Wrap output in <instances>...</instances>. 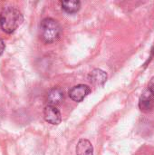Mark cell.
I'll list each match as a JSON object with an SVG mask.
<instances>
[{
    "label": "cell",
    "instance_id": "cell-2",
    "mask_svg": "<svg viewBox=\"0 0 154 155\" xmlns=\"http://www.w3.org/2000/svg\"><path fill=\"white\" fill-rule=\"evenodd\" d=\"M62 29L59 23L51 18H44L40 24V37L46 44H51L58 40Z\"/></svg>",
    "mask_w": 154,
    "mask_h": 155
},
{
    "label": "cell",
    "instance_id": "cell-4",
    "mask_svg": "<svg viewBox=\"0 0 154 155\" xmlns=\"http://www.w3.org/2000/svg\"><path fill=\"white\" fill-rule=\"evenodd\" d=\"M44 118L45 122L53 125H58L62 121L60 111L54 105H46L44 109Z\"/></svg>",
    "mask_w": 154,
    "mask_h": 155
},
{
    "label": "cell",
    "instance_id": "cell-1",
    "mask_svg": "<svg viewBox=\"0 0 154 155\" xmlns=\"http://www.w3.org/2000/svg\"><path fill=\"white\" fill-rule=\"evenodd\" d=\"M24 20L22 13L14 6H7L0 13V27L6 34L14 33Z\"/></svg>",
    "mask_w": 154,
    "mask_h": 155
},
{
    "label": "cell",
    "instance_id": "cell-5",
    "mask_svg": "<svg viewBox=\"0 0 154 155\" xmlns=\"http://www.w3.org/2000/svg\"><path fill=\"white\" fill-rule=\"evenodd\" d=\"M139 108L144 113H149L154 108V94L147 89L144 90L139 100Z\"/></svg>",
    "mask_w": 154,
    "mask_h": 155
},
{
    "label": "cell",
    "instance_id": "cell-11",
    "mask_svg": "<svg viewBox=\"0 0 154 155\" xmlns=\"http://www.w3.org/2000/svg\"><path fill=\"white\" fill-rule=\"evenodd\" d=\"M5 48V44L4 42V40L0 38V55L4 53Z\"/></svg>",
    "mask_w": 154,
    "mask_h": 155
},
{
    "label": "cell",
    "instance_id": "cell-6",
    "mask_svg": "<svg viewBox=\"0 0 154 155\" xmlns=\"http://www.w3.org/2000/svg\"><path fill=\"white\" fill-rule=\"evenodd\" d=\"M64 98V92L59 87H54L52 88L48 94H47V102L50 105H57L60 104Z\"/></svg>",
    "mask_w": 154,
    "mask_h": 155
},
{
    "label": "cell",
    "instance_id": "cell-3",
    "mask_svg": "<svg viewBox=\"0 0 154 155\" xmlns=\"http://www.w3.org/2000/svg\"><path fill=\"white\" fill-rule=\"evenodd\" d=\"M91 93V88L86 84H77L69 90V97L77 103L82 102Z\"/></svg>",
    "mask_w": 154,
    "mask_h": 155
},
{
    "label": "cell",
    "instance_id": "cell-10",
    "mask_svg": "<svg viewBox=\"0 0 154 155\" xmlns=\"http://www.w3.org/2000/svg\"><path fill=\"white\" fill-rule=\"evenodd\" d=\"M146 89L149 92H151L152 94H154V76L151 79V81H150V83H149V84H148V86H147Z\"/></svg>",
    "mask_w": 154,
    "mask_h": 155
},
{
    "label": "cell",
    "instance_id": "cell-9",
    "mask_svg": "<svg viewBox=\"0 0 154 155\" xmlns=\"http://www.w3.org/2000/svg\"><path fill=\"white\" fill-rule=\"evenodd\" d=\"M61 5L63 10H64L68 14H75L81 8V2L77 0H70V1H63L61 2Z\"/></svg>",
    "mask_w": 154,
    "mask_h": 155
},
{
    "label": "cell",
    "instance_id": "cell-7",
    "mask_svg": "<svg viewBox=\"0 0 154 155\" xmlns=\"http://www.w3.org/2000/svg\"><path fill=\"white\" fill-rule=\"evenodd\" d=\"M107 74L102 69H94L89 74V80L95 85H103L107 80Z\"/></svg>",
    "mask_w": 154,
    "mask_h": 155
},
{
    "label": "cell",
    "instance_id": "cell-8",
    "mask_svg": "<svg viewBox=\"0 0 154 155\" xmlns=\"http://www.w3.org/2000/svg\"><path fill=\"white\" fill-rule=\"evenodd\" d=\"M76 155H93V147L89 140L81 139L76 145Z\"/></svg>",
    "mask_w": 154,
    "mask_h": 155
}]
</instances>
